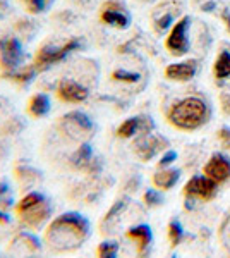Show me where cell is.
<instances>
[{
	"label": "cell",
	"mask_w": 230,
	"mask_h": 258,
	"mask_svg": "<svg viewBox=\"0 0 230 258\" xmlns=\"http://www.w3.org/2000/svg\"><path fill=\"white\" fill-rule=\"evenodd\" d=\"M90 238V220L78 212H67L53 220L45 232V243L55 253H69Z\"/></svg>",
	"instance_id": "1"
},
{
	"label": "cell",
	"mask_w": 230,
	"mask_h": 258,
	"mask_svg": "<svg viewBox=\"0 0 230 258\" xmlns=\"http://www.w3.org/2000/svg\"><path fill=\"white\" fill-rule=\"evenodd\" d=\"M21 222L29 229H41L52 215V205L48 198L40 191H31L14 207Z\"/></svg>",
	"instance_id": "2"
},
{
	"label": "cell",
	"mask_w": 230,
	"mask_h": 258,
	"mask_svg": "<svg viewBox=\"0 0 230 258\" xmlns=\"http://www.w3.org/2000/svg\"><path fill=\"white\" fill-rule=\"evenodd\" d=\"M208 107L201 98H184L169 112V120L179 129H196L206 120Z\"/></svg>",
	"instance_id": "3"
},
{
	"label": "cell",
	"mask_w": 230,
	"mask_h": 258,
	"mask_svg": "<svg viewBox=\"0 0 230 258\" xmlns=\"http://www.w3.org/2000/svg\"><path fill=\"white\" fill-rule=\"evenodd\" d=\"M83 48V41L79 38H72L69 41H65L62 47H52V45H43L35 55V69L41 73V71H47L50 68H53L58 62H62L64 59H67L72 52Z\"/></svg>",
	"instance_id": "4"
},
{
	"label": "cell",
	"mask_w": 230,
	"mask_h": 258,
	"mask_svg": "<svg viewBox=\"0 0 230 258\" xmlns=\"http://www.w3.org/2000/svg\"><path fill=\"white\" fill-rule=\"evenodd\" d=\"M23 43L14 38V36H7V38H0V69L6 76H12L18 73V69L24 62Z\"/></svg>",
	"instance_id": "5"
},
{
	"label": "cell",
	"mask_w": 230,
	"mask_h": 258,
	"mask_svg": "<svg viewBox=\"0 0 230 258\" xmlns=\"http://www.w3.org/2000/svg\"><path fill=\"white\" fill-rule=\"evenodd\" d=\"M189 23L191 19L182 18L179 23H175V26L172 28L170 35L167 36V48L174 53V55H184V53L189 50V40H187V30H189Z\"/></svg>",
	"instance_id": "6"
},
{
	"label": "cell",
	"mask_w": 230,
	"mask_h": 258,
	"mask_svg": "<svg viewBox=\"0 0 230 258\" xmlns=\"http://www.w3.org/2000/svg\"><path fill=\"white\" fill-rule=\"evenodd\" d=\"M122 9L124 7L120 6V4L107 2L105 6H103L102 14H100V19H102L105 24H108V26L125 30V28H129V24H131V18H129Z\"/></svg>",
	"instance_id": "7"
},
{
	"label": "cell",
	"mask_w": 230,
	"mask_h": 258,
	"mask_svg": "<svg viewBox=\"0 0 230 258\" xmlns=\"http://www.w3.org/2000/svg\"><path fill=\"white\" fill-rule=\"evenodd\" d=\"M216 182L210 177H192L184 188L187 197H198L201 200H210L215 195Z\"/></svg>",
	"instance_id": "8"
},
{
	"label": "cell",
	"mask_w": 230,
	"mask_h": 258,
	"mask_svg": "<svg viewBox=\"0 0 230 258\" xmlns=\"http://www.w3.org/2000/svg\"><path fill=\"white\" fill-rule=\"evenodd\" d=\"M88 95L90 91L86 86L79 85L76 81H64L57 88V97L67 103H81L88 98Z\"/></svg>",
	"instance_id": "9"
},
{
	"label": "cell",
	"mask_w": 230,
	"mask_h": 258,
	"mask_svg": "<svg viewBox=\"0 0 230 258\" xmlns=\"http://www.w3.org/2000/svg\"><path fill=\"white\" fill-rule=\"evenodd\" d=\"M203 172L215 182H223L230 177V162L223 155H213Z\"/></svg>",
	"instance_id": "10"
},
{
	"label": "cell",
	"mask_w": 230,
	"mask_h": 258,
	"mask_svg": "<svg viewBox=\"0 0 230 258\" xmlns=\"http://www.w3.org/2000/svg\"><path fill=\"white\" fill-rule=\"evenodd\" d=\"M62 126L67 133H72V131H83V133H90L91 129H93V120L88 117L86 114H83V112H69V114H65L64 117H62Z\"/></svg>",
	"instance_id": "11"
},
{
	"label": "cell",
	"mask_w": 230,
	"mask_h": 258,
	"mask_svg": "<svg viewBox=\"0 0 230 258\" xmlns=\"http://www.w3.org/2000/svg\"><path fill=\"white\" fill-rule=\"evenodd\" d=\"M196 69H198L196 60L179 62V64H170L169 68L165 69V76L174 81H189L194 78Z\"/></svg>",
	"instance_id": "12"
},
{
	"label": "cell",
	"mask_w": 230,
	"mask_h": 258,
	"mask_svg": "<svg viewBox=\"0 0 230 258\" xmlns=\"http://www.w3.org/2000/svg\"><path fill=\"white\" fill-rule=\"evenodd\" d=\"M141 127H143L144 133L151 131L153 120L149 117H131L120 124L119 129H117V135H119L120 138H131V136H134Z\"/></svg>",
	"instance_id": "13"
},
{
	"label": "cell",
	"mask_w": 230,
	"mask_h": 258,
	"mask_svg": "<svg viewBox=\"0 0 230 258\" xmlns=\"http://www.w3.org/2000/svg\"><path fill=\"white\" fill-rule=\"evenodd\" d=\"M167 141L158 136H144V138L136 141V153L139 155V159L149 160L157 155V152L160 148H163L162 145H165Z\"/></svg>",
	"instance_id": "14"
},
{
	"label": "cell",
	"mask_w": 230,
	"mask_h": 258,
	"mask_svg": "<svg viewBox=\"0 0 230 258\" xmlns=\"http://www.w3.org/2000/svg\"><path fill=\"white\" fill-rule=\"evenodd\" d=\"M127 238L137 243V251L144 253L146 248H148L149 243H151L153 234H151V229H149V226H146V224H139V226L129 229Z\"/></svg>",
	"instance_id": "15"
},
{
	"label": "cell",
	"mask_w": 230,
	"mask_h": 258,
	"mask_svg": "<svg viewBox=\"0 0 230 258\" xmlns=\"http://www.w3.org/2000/svg\"><path fill=\"white\" fill-rule=\"evenodd\" d=\"M28 112L33 117H45L50 112V98L48 95L38 93L35 97H31L28 103Z\"/></svg>",
	"instance_id": "16"
},
{
	"label": "cell",
	"mask_w": 230,
	"mask_h": 258,
	"mask_svg": "<svg viewBox=\"0 0 230 258\" xmlns=\"http://www.w3.org/2000/svg\"><path fill=\"white\" fill-rule=\"evenodd\" d=\"M181 177V172L177 169H167V170H160L153 176V182L157 188H162V189H170L175 182L179 181Z\"/></svg>",
	"instance_id": "17"
},
{
	"label": "cell",
	"mask_w": 230,
	"mask_h": 258,
	"mask_svg": "<svg viewBox=\"0 0 230 258\" xmlns=\"http://www.w3.org/2000/svg\"><path fill=\"white\" fill-rule=\"evenodd\" d=\"M91 159H93V148H91L90 143H83L81 147L74 152V155L70 157V162H72V165L76 169H85L90 165Z\"/></svg>",
	"instance_id": "18"
},
{
	"label": "cell",
	"mask_w": 230,
	"mask_h": 258,
	"mask_svg": "<svg viewBox=\"0 0 230 258\" xmlns=\"http://www.w3.org/2000/svg\"><path fill=\"white\" fill-rule=\"evenodd\" d=\"M215 76L218 80H223V78L230 76V53L228 52H221L218 55V59L215 62Z\"/></svg>",
	"instance_id": "19"
},
{
	"label": "cell",
	"mask_w": 230,
	"mask_h": 258,
	"mask_svg": "<svg viewBox=\"0 0 230 258\" xmlns=\"http://www.w3.org/2000/svg\"><path fill=\"white\" fill-rule=\"evenodd\" d=\"M119 253V244L115 241H103L98 248H96V255L103 258H115Z\"/></svg>",
	"instance_id": "20"
},
{
	"label": "cell",
	"mask_w": 230,
	"mask_h": 258,
	"mask_svg": "<svg viewBox=\"0 0 230 258\" xmlns=\"http://www.w3.org/2000/svg\"><path fill=\"white\" fill-rule=\"evenodd\" d=\"M36 73H38V71H36L35 66H33V68H29L26 71H21V73H14L11 78H14V81L19 83V85H26V83H31L33 80H35Z\"/></svg>",
	"instance_id": "21"
},
{
	"label": "cell",
	"mask_w": 230,
	"mask_h": 258,
	"mask_svg": "<svg viewBox=\"0 0 230 258\" xmlns=\"http://www.w3.org/2000/svg\"><path fill=\"white\" fill-rule=\"evenodd\" d=\"M169 238L172 241L174 246H177L179 243H181L182 239V226L177 222V220H172V222L169 224Z\"/></svg>",
	"instance_id": "22"
},
{
	"label": "cell",
	"mask_w": 230,
	"mask_h": 258,
	"mask_svg": "<svg viewBox=\"0 0 230 258\" xmlns=\"http://www.w3.org/2000/svg\"><path fill=\"white\" fill-rule=\"evenodd\" d=\"M112 78H114L115 81H124V83H137L139 81V74L127 73V71H124V69L115 71V73L112 74Z\"/></svg>",
	"instance_id": "23"
},
{
	"label": "cell",
	"mask_w": 230,
	"mask_h": 258,
	"mask_svg": "<svg viewBox=\"0 0 230 258\" xmlns=\"http://www.w3.org/2000/svg\"><path fill=\"white\" fill-rule=\"evenodd\" d=\"M24 4H26L28 12H31V14H41L48 7L47 0H24Z\"/></svg>",
	"instance_id": "24"
},
{
	"label": "cell",
	"mask_w": 230,
	"mask_h": 258,
	"mask_svg": "<svg viewBox=\"0 0 230 258\" xmlns=\"http://www.w3.org/2000/svg\"><path fill=\"white\" fill-rule=\"evenodd\" d=\"M144 203L146 205H149V207H155V205H160V203L163 202V198H162V195L160 193H157L155 189H148L144 193Z\"/></svg>",
	"instance_id": "25"
},
{
	"label": "cell",
	"mask_w": 230,
	"mask_h": 258,
	"mask_svg": "<svg viewBox=\"0 0 230 258\" xmlns=\"http://www.w3.org/2000/svg\"><path fill=\"white\" fill-rule=\"evenodd\" d=\"M172 21H174V18H172V14H165V16H162L160 19H157L155 21V30H157L158 33H163L167 30V28L172 24Z\"/></svg>",
	"instance_id": "26"
},
{
	"label": "cell",
	"mask_w": 230,
	"mask_h": 258,
	"mask_svg": "<svg viewBox=\"0 0 230 258\" xmlns=\"http://www.w3.org/2000/svg\"><path fill=\"white\" fill-rule=\"evenodd\" d=\"M12 202L9 184L7 182H0V205H9Z\"/></svg>",
	"instance_id": "27"
},
{
	"label": "cell",
	"mask_w": 230,
	"mask_h": 258,
	"mask_svg": "<svg viewBox=\"0 0 230 258\" xmlns=\"http://www.w3.org/2000/svg\"><path fill=\"white\" fill-rule=\"evenodd\" d=\"M175 159H177V153H175L174 150H170V152H167L165 155L162 157V160H160V167H165V165H170Z\"/></svg>",
	"instance_id": "28"
},
{
	"label": "cell",
	"mask_w": 230,
	"mask_h": 258,
	"mask_svg": "<svg viewBox=\"0 0 230 258\" xmlns=\"http://www.w3.org/2000/svg\"><path fill=\"white\" fill-rule=\"evenodd\" d=\"M220 138H221V141H223V143L230 148V129H227V127L220 129Z\"/></svg>",
	"instance_id": "29"
},
{
	"label": "cell",
	"mask_w": 230,
	"mask_h": 258,
	"mask_svg": "<svg viewBox=\"0 0 230 258\" xmlns=\"http://www.w3.org/2000/svg\"><path fill=\"white\" fill-rule=\"evenodd\" d=\"M9 222H11L9 215L4 214V212H0V224H2V226H7V224H9Z\"/></svg>",
	"instance_id": "30"
},
{
	"label": "cell",
	"mask_w": 230,
	"mask_h": 258,
	"mask_svg": "<svg viewBox=\"0 0 230 258\" xmlns=\"http://www.w3.org/2000/svg\"><path fill=\"white\" fill-rule=\"evenodd\" d=\"M223 19H225V23H227V28L230 31V12L228 11H223Z\"/></svg>",
	"instance_id": "31"
},
{
	"label": "cell",
	"mask_w": 230,
	"mask_h": 258,
	"mask_svg": "<svg viewBox=\"0 0 230 258\" xmlns=\"http://www.w3.org/2000/svg\"><path fill=\"white\" fill-rule=\"evenodd\" d=\"M213 7H215V2H208V4H204L203 6V11H206V12H210Z\"/></svg>",
	"instance_id": "32"
},
{
	"label": "cell",
	"mask_w": 230,
	"mask_h": 258,
	"mask_svg": "<svg viewBox=\"0 0 230 258\" xmlns=\"http://www.w3.org/2000/svg\"><path fill=\"white\" fill-rule=\"evenodd\" d=\"M141 2H151V0H141Z\"/></svg>",
	"instance_id": "33"
}]
</instances>
